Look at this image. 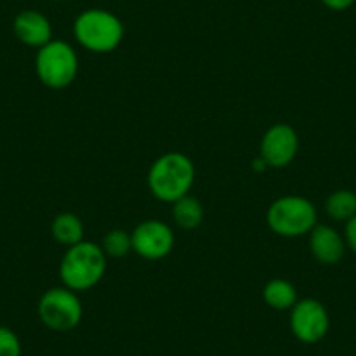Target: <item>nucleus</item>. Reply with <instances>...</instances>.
I'll use <instances>...</instances> for the list:
<instances>
[{
    "instance_id": "f257e3e1",
    "label": "nucleus",
    "mask_w": 356,
    "mask_h": 356,
    "mask_svg": "<svg viewBox=\"0 0 356 356\" xmlns=\"http://www.w3.org/2000/svg\"><path fill=\"white\" fill-rule=\"evenodd\" d=\"M194 180L196 168L191 157L182 152H166L157 157L147 175L152 196L171 204L191 193Z\"/></svg>"
},
{
    "instance_id": "f03ea898",
    "label": "nucleus",
    "mask_w": 356,
    "mask_h": 356,
    "mask_svg": "<svg viewBox=\"0 0 356 356\" xmlns=\"http://www.w3.org/2000/svg\"><path fill=\"white\" fill-rule=\"evenodd\" d=\"M107 271V255L100 245L81 241L67 248L60 262V280L63 286L74 292L93 289Z\"/></svg>"
},
{
    "instance_id": "7ed1b4c3",
    "label": "nucleus",
    "mask_w": 356,
    "mask_h": 356,
    "mask_svg": "<svg viewBox=\"0 0 356 356\" xmlns=\"http://www.w3.org/2000/svg\"><path fill=\"white\" fill-rule=\"evenodd\" d=\"M74 37L91 53H112L124 39V25L107 9H86L75 18Z\"/></svg>"
},
{
    "instance_id": "20e7f679",
    "label": "nucleus",
    "mask_w": 356,
    "mask_h": 356,
    "mask_svg": "<svg viewBox=\"0 0 356 356\" xmlns=\"http://www.w3.org/2000/svg\"><path fill=\"white\" fill-rule=\"evenodd\" d=\"M316 224V207L302 196H283L273 201L267 210V225L282 238H300L309 234Z\"/></svg>"
},
{
    "instance_id": "39448f33",
    "label": "nucleus",
    "mask_w": 356,
    "mask_h": 356,
    "mask_svg": "<svg viewBox=\"0 0 356 356\" xmlns=\"http://www.w3.org/2000/svg\"><path fill=\"white\" fill-rule=\"evenodd\" d=\"M35 72L39 81L47 88H68L79 74L77 53L65 40L53 39L37 53Z\"/></svg>"
},
{
    "instance_id": "423d86ee",
    "label": "nucleus",
    "mask_w": 356,
    "mask_h": 356,
    "mask_svg": "<svg viewBox=\"0 0 356 356\" xmlns=\"http://www.w3.org/2000/svg\"><path fill=\"white\" fill-rule=\"evenodd\" d=\"M37 311L40 321L53 332L74 330L81 323L84 314L77 292L67 286H54L44 292Z\"/></svg>"
},
{
    "instance_id": "0eeeda50",
    "label": "nucleus",
    "mask_w": 356,
    "mask_h": 356,
    "mask_svg": "<svg viewBox=\"0 0 356 356\" xmlns=\"http://www.w3.org/2000/svg\"><path fill=\"white\" fill-rule=\"evenodd\" d=\"M290 328L292 334L304 344H316L330 330V316L320 300L302 299L297 300L290 309Z\"/></svg>"
},
{
    "instance_id": "6e6552de",
    "label": "nucleus",
    "mask_w": 356,
    "mask_h": 356,
    "mask_svg": "<svg viewBox=\"0 0 356 356\" xmlns=\"http://www.w3.org/2000/svg\"><path fill=\"white\" fill-rule=\"evenodd\" d=\"M133 252L145 260H161L171 253L175 246V234L164 222L152 218L143 220L131 232Z\"/></svg>"
},
{
    "instance_id": "1a4fd4ad",
    "label": "nucleus",
    "mask_w": 356,
    "mask_h": 356,
    "mask_svg": "<svg viewBox=\"0 0 356 356\" xmlns=\"http://www.w3.org/2000/svg\"><path fill=\"white\" fill-rule=\"evenodd\" d=\"M299 150V136L289 124L271 126L262 136L260 142V157L269 168H286L296 159Z\"/></svg>"
},
{
    "instance_id": "9d476101",
    "label": "nucleus",
    "mask_w": 356,
    "mask_h": 356,
    "mask_svg": "<svg viewBox=\"0 0 356 356\" xmlns=\"http://www.w3.org/2000/svg\"><path fill=\"white\" fill-rule=\"evenodd\" d=\"M344 236L339 234L334 227L325 224H316L309 232V250L314 259L323 266H335L342 260L346 253Z\"/></svg>"
},
{
    "instance_id": "9b49d317",
    "label": "nucleus",
    "mask_w": 356,
    "mask_h": 356,
    "mask_svg": "<svg viewBox=\"0 0 356 356\" xmlns=\"http://www.w3.org/2000/svg\"><path fill=\"white\" fill-rule=\"evenodd\" d=\"M13 30L18 40L30 47H42L53 40V26L51 22L39 11L26 9L15 18Z\"/></svg>"
},
{
    "instance_id": "f8f14e48",
    "label": "nucleus",
    "mask_w": 356,
    "mask_h": 356,
    "mask_svg": "<svg viewBox=\"0 0 356 356\" xmlns=\"http://www.w3.org/2000/svg\"><path fill=\"white\" fill-rule=\"evenodd\" d=\"M51 234L60 245L70 248V246L84 241V224L75 213L65 211V213L54 217L53 224H51Z\"/></svg>"
},
{
    "instance_id": "ddd939ff",
    "label": "nucleus",
    "mask_w": 356,
    "mask_h": 356,
    "mask_svg": "<svg viewBox=\"0 0 356 356\" xmlns=\"http://www.w3.org/2000/svg\"><path fill=\"white\" fill-rule=\"evenodd\" d=\"M262 296L267 306L276 311L292 309L297 300H299L297 299L296 286L283 278H275L271 282H267L262 290Z\"/></svg>"
},
{
    "instance_id": "4468645a",
    "label": "nucleus",
    "mask_w": 356,
    "mask_h": 356,
    "mask_svg": "<svg viewBox=\"0 0 356 356\" xmlns=\"http://www.w3.org/2000/svg\"><path fill=\"white\" fill-rule=\"evenodd\" d=\"M171 217H173L175 224H177L178 227L193 231V229L200 227V225L203 224V204L200 203V200H196V197H193L191 194H187V196L175 201L173 208H171Z\"/></svg>"
},
{
    "instance_id": "2eb2a0df",
    "label": "nucleus",
    "mask_w": 356,
    "mask_h": 356,
    "mask_svg": "<svg viewBox=\"0 0 356 356\" xmlns=\"http://www.w3.org/2000/svg\"><path fill=\"white\" fill-rule=\"evenodd\" d=\"M325 211L337 222H348L356 215V193L349 189L334 191L325 201Z\"/></svg>"
},
{
    "instance_id": "dca6fc26",
    "label": "nucleus",
    "mask_w": 356,
    "mask_h": 356,
    "mask_svg": "<svg viewBox=\"0 0 356 356\" xmlns=\"http://www.w3.org/2000/svg\"><path fill=\"white\" fill-rule=\"evenodd\" d=\"M100 246L107 257L119 259V257L128 255L129 252H133L131 232H126L122 229H112L104 236V241Z\"/></svg>"
},
{
    "instance_id": "f3484780",
    "label": "nucleus",
    "mask_w": 356,
    "mask_h": 356,
    "mask_svg": "<svg viewBox=\"0 0 356 356\" xmlns=\"http://www.w3.org/2000/svg\"><path fill=\"white\" fill-rule=\"evenodd\" d=\"M0 356H22L19 337L8 327L0 325Z\"/></svg>"
},
{
    "instance_id": "a211bd4d",
    "label": "nucleus",
    "mask_w": 356,
    "mask_h": 356,
    "mask_svg": "<svg viewBox=\"0 0 356 356\" xmlns=\"http://www.w3.org/2000/svg\"><path fill=\"white\" fill-rule=\"evenodd\" d=\"M344 241H346V246H348L353 253H356V215L346 222Z\"/></svg>"
},
{
    "instance_id": "6ab92c4d",
    "label": "nucleus",
    "mask_w": 356,
    "mask_h": 356,
    "mask_svg": "<svg viewBox=\"0 0 356 356\" xmlns=\"http://www.w3.org/2000/svg\"><path fill=\"white\" fill-rule=\"evenodd\" d=\"M320 2L332 11H346L355 4L356 0H320Z\"/></svg>"
},
{
    "instance_id": "aec40b11",
    "label": "nucleus",
    "mask_w": 356,
    "mask_h": 356,
    "mask_svg": "<svg viewBox=\"0 0 356 356\" xmlns=\"http://www.w3.org/2000/svg\"><path fill=\"white\" fill-rule=\"evenodd\" d=\"M266 168H269V166H267L266 161H264L262 157H259V159L253 161V170H255V171H264Z\"/></svg>"
},
{
    "instance_id": "412c9836",
    "label": "nucleus",
    "mask_w": 356,
    "mask_h": 356,
    "mask_svg": "<svg viewBox=\"0 0 356 356\" xmlns=\"http://www.w3.org/2000/svg\"><path fill=\"white\" fill-rule=\"evenodd\" d=\"M56 2H60V0H56Z\"/></svg>"
}]
</instances>
